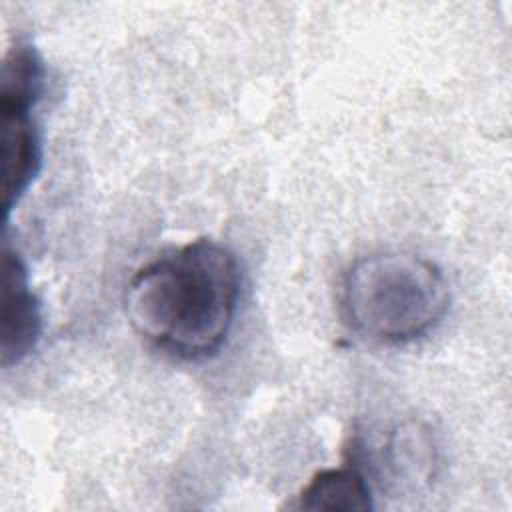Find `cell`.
<instances>
[{
  "mask_svg": "<svg viewBox=\"0 0 512 512\" xmlns=\"http://www.w3.org/2000/svg\"><path fill=\"white\" fill-rule=\"evenodd\" d=\"M240 298L234 254L214 240H194L134 272L124 306L132 328L180 360L214 354L226 342Z\"/></svg>",
  "mask_w": 512,
  "mask_h": 512,
  "instance_id": "cell-1",
  "label": "cell"
},
{
  "mask_svg": "<svg viewBox=\"0 0 512 512\" xmlns=\"http://www.w3.org/2000/svg\"><path fill=\"white\" fill-rule=\"evenodd\" d=\"M448 302L442 270L406 252L358 260L342 286V306L352 328L382 344H406L428 334L446 314Z\"/></svg>",
  "mask_w": 512,
  "mask_h": 512,
  "instance_id": "cell-2",
  "label": "cell"
},
{
  "mask_svg": "<svg viewBox=\"0 0 512 512\" xmlns=\"http://www.w3.org/2000/svg\"><path fill=\"white\" fill-rule=\"evenodd\" d=\"M2 364H18L36 346L42 328V316L36 296L30 292L24 262L10 248L4 250L2 280Z\"/></svg>",
  "mask_w": 512,
  "mask_h": 512,
  "instance_id": "cell-3",
  "label": "cell"
},
{
  "mask_svg": "<svg viewBox=\"0 0 512 512\" xmlns=\"http://www.w3.org/2000/svg\"><path fill=\"white\" fill-rule=\"evenodd\" d=\"M32 108L2 106V160H4V208L22 198L40 168V138L32 122Z\"/></svg>",
  "mask_w": 512,
  "mask_h": 512,
  "instance_id": "cell-4",
  "label": "cell"
},
{
  "mask_svg": "<svg viewBox=\"0 0 512 512\" xmlns=\"http://www.w3.org/2000/svg\"><path fill=\"white\" fill-rule=\"evenodd\" d=\"M302 510L364 512L372 508V494L366 478L356 466H340L316 472L298 494Z\"/></svg>",
  "mask_w": 512,
  "mask_h": 512,
  "instance_id": "cell-5",
  "label": "cell"
}]
</instances>
